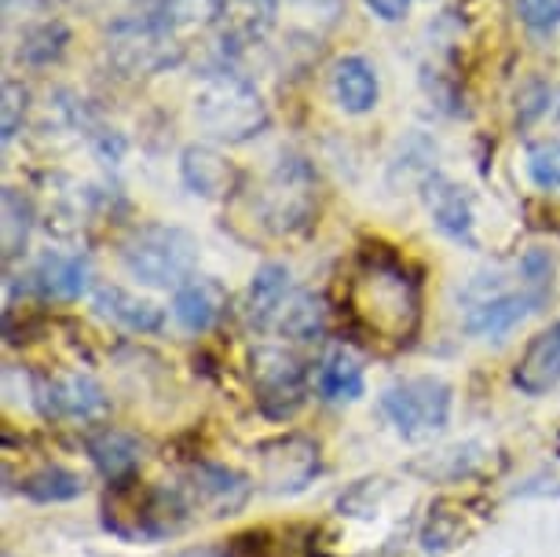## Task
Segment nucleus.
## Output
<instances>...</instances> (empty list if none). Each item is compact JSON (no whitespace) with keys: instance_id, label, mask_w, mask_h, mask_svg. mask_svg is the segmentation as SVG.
Returning a JSON list of instances; mask_svg holds the SVG:
<instances>
[{"instance_id":"nucleus-3","label":"nucleus","mask_w":560,"mask_h":557,"mask_svg":"<svg viewBox=\"0 0 560 557\" xmlns=\"http://www.w3.org/2000/svg\"><path fill=\"white\" fill-rule=\"evenodd\" d=\"M355 312L374 334L407 341L418 327V282L393 260H370L355 279Z\"/></svg>"},{"instance_id":"nucleus-21","label":"nucleus","mask_w":560,"mask_h":557,"mask_svg":"<svg viewBox=\"0 0 560 557\" xmlns=\"http://www.w3.org/2000/svg\"><path fill=\"white\" fill-rule=\"evenodd\" d=\"M92 301H96L100 315H107L110 323H118V327L132 334H154V330H162V323H165V312L158 309V304L136 298V293H129L125 287H110V282L96 287Z\"/></svg>"},{"instance_id":"nucleus-17","label":"nucleus","mask_w":560,"mask_h":557,"mask_svg":"<svg viewBox=\"0 0 560 557\" xmlns=\"http://www.w3.org/2000/svg\"><path fill=\"white\" fill-rule=\"evenodd\" d=\"M560 382V320L527 345L513 371V385L527 396H542Z\"/></svg>"},{"instance_id":"nucleus-30","label":"nucleus","mask_w":560,"mask_h":557,"mask_svg":"<svg viewBox=\"0 0 560 557\" xmlns=\"http://www.w3.org/2000/svg\"><path fill=\"white\" fill-rule=\"evenodd\" d=\"M410 4H415V0H366L370 12H374L377 19H385V23H399V19H407Z\"/></svg>"},{"instance_id":"nucleus-28","label":"nucleus","mask_w":560,"mask_h":557,"mask_svg":"<svg viewBox=\"0 0 560 557\" xmlns=\"http://www.w3.org/2000/svg\"><path fill=\"white\" fill-rule=\"evenodd\" d=\"M516 15L535 34H549L560 26V0H516Z\"/></svg>"},{"instance_id":"nucleus-9","label":"nucleus","mask_w":560,"mask_h":557,"mask_svg":"<svg viewBox=\"0 0 560 557\" xmlns=\"http://www.w3.org/2000/svg\"><path fill=\"white\" fill-rule=\"evenodd\" d=\"M319 477V448L308 437H275L260 444V485L271 496H298Z\"/></svg>"},{"instance_id":"nucleus-19","label":"nucleus","mask_w":560,"mask_h":557,"mask_svg":"<svg viewBox=\"0 0 560 557\" xmlns=\"http://www.w3.org/2000/svg\"><path fill=\"white\" fill-rule=\"evenodd\" d=\"M179 176H184L187 192L202 198H224L238 181L235 165L220 151H213V147H187L179 154Z\"/></svg>"},{"instance_id":"nucleus-10","label":"nucleus","mask_w":560,"mask_h":557,"mask_svg":"<svg viewBox=\"0 0 560 557\" xmlns=\"http://www.w3.org/2000/svg\"><path fill=\"white\" fill-rule=\"evenodd\" d=\"M37 404L48 418L62 422H100L110 407L103 385L89 374H62L56 382L37 385Z\"/></svg>"},{"instance_id":"nucleus-27","label":"nucleus","mask_w":560,"mask_h":557,"mask_svg":"<svg viewBox=\"0 0 560 557\" xmlns=\"http://www.w3.org/2000/svg\"><path fill=\"white\" fill-rule=\"evenodd\" d=\"M48 40H51V45H56V40H67V30H62L59 23H40V26H34L23 37V59L26 62H51V59H59L62 51L59 48H48Z\"/></svg>"},{"instance_id":"nucleus-12","label":"nucleus","mask_w":560,"mask_h":557,"mask_svg":"<svg viewBox=\"0 0 560 557\" xmlns=\"http://www.w3.org/2000/svg\"><path fill=\"white\" fill-rule=\"evenodd\" d=\"M92 268L81 254H40L34 260V268L26 271V287L45 301H73L89 290Z\"/></svg>"},{"instance_id":"nucleus-18","label":"nucleus","mask_w":560,"mask_h":557,"mask_svg":"<svg viewBox=\"0 0 560 557\" xmlns=\"http://www.w3.org/2000/svg\"><path fill=\"white\" fill-rule=\"evenodd\" d=\"M315 388H319V396L330 404L359 401V396L366 393L363 360H359L352 349H345V345H334L319 360V367H315Z\"/></svg>"},{"instance_id":"nucleus-6","label":"nucleus","mask_w":560,"mask_h":557,"mask_svg":"<svg viewBox=\"0 0 560 557\" xmlns=\"http://www.w3.org/2000/svg\"><path fill=\"white\" fill-rule=\"evenodd\" d=\"M454 393L443 378L421 374L393 382L382 393V415L404 440H429L447 429Z\"/></svg>"},{"instance_id":"nucleus-31","label":"nucleus","mask_w":560,"mask_h":557,"mask_svg":"<svg viewBox=\"0 0 560 557\" xmlns=\"http://www.w3.org/2000/svg\"><path fill=\"white\" fill-rule=\"evenodd\" d=\"M179 557H228V554L213 550V546H198V550H187V554H179Z\"/></svg>"},{"instance_id":"nucleus-24","label":"nucleus","mask_w":560,"mask_h":557,"mask_svg":"<svg viewBox=\"0 0 560 557\" xmlns=\"http://www.w3.org/2000/svg\"><path fill=\"white\" fill-rule=\"evenodd\" d=\"M81 491H84V480L62 466L37 469L23 480V496L34 502H70V499H78Z\"/></svg>"},{"instance_id":"nucleus-22","label":"nucleus","mask_w":560,"mask_h":557,"mask_svg":"<svg viewBox=\"0 0 560 557\" xmlns=\"http://www.w3.org/2000/svg\"><path fill=\"white\" fill-rule=\"evenodd\" d=\"M89 455L110 485L129 480L136 473V466H140V444H136V437L121 433V429H103V433L92 437Z\"/></svg>"},{"instance_id":"nucleus-26","label":"nucleus","mask_w":560,"mask_h":557,"mask_svg":"<svg viewBox=\"0 0 560 557\" xmlns=\"http://www.w3.org/2000/svg\"><path fill=\"white\" fill-rule=\"evenodd\" d=\"M527 176L542 192L560 195V143H535L527 151Z\"/></svg>"},{"instance_id":"nucleus-14","label":"nucleus","mask_w":560,"mask_h":557,"mask_svg":"<svg viewBox=\"0 0 560 557\" xmlns=\"http://www.w3.org/2000/svg\"><path fill=\"white\" fill-rule=\"evenodd\" d=\"M275 15H279V0H217L213 23L224 45L249 48L271 34Z\"/></svg>"},{"instance_id":"nucleus-11","label":"nucleus","mask_w":560,"mask_h":557,"mask_svg":"<svg viewBox=\"0 0 560 557\" xmlns=\"http://www.w3.org/2000/svg\"><path fill=\"white\" fill-rule=\"evenodd\" d=\"M425 206L440 235L458 246H477V213H472V198L465 187L432 173L425 181Z\"/></svg>"},{"instance_id":"nucleus-20","label":"nucleus","mask_w":560,"mask_h":557,"mask_svg":"<svg viewBox=\"0 0 560 557\" xmlns=\"http://www.w3.org/2000/svg\"><path fill=\"white\" fill-rule=\"evenodd\" d=\"M293 293V282H290V268L287 265H264L257 268V276L249 282V293H246V320L249 327L257 330H275V320L279 312L287 309Z\"/></svg>"},{"instance_id":"nucleus-13","label":"nucleus","mask_w":560,"mask_h":557,"mask_svg":"<svg viewBox=\"0 0 560 557\" xmlns=\"http://www.w3.org/2000/svg\"><path fill=\"white\" fill-rule=\"evenodd\" d=\"M308 213H312V170L301 158H282V165L271 176L268 217L287 231L293 224H304Z\"/></svg>"},{"instance_id":"nucleus-2","label":"nucleus","mask_w":560,"mask_h":557,"mask_svg":"<svg viewBox=\"0 0 560 557\" xmlns=\"http://www.w3.org/2000/svg\"><path fill=\"white\" fill-rule=\"evenodd\" d=\"M195 121L220 143H246L268 129V103L246 73L209 70L195 92Z\"/></svg>"},{"instance_id":"nucleus-16","label":"nucleus","mask_w":560,"mask_h":557,"mask_svg":"<svg viewBox=\"0 0 560 557\" xmlns=\"http://www.w3.org/2000/svg\"><path fill=\"white\" fill-rule=\"evenodd\" d=\"M330 92L345 114H370L382 100V81H377L374 62L363 56L337 59L330 73Z\"/></svg>"},{"instance_id":"nucleus-15","label":"nucleus","mask_w":560,"mask_h":557,"mask_svg":"<svg viewBox=\"0 0 560 557\" xmlns=\"http://www.w3.org/2000/svg\"><path fill=\"white\" fill-rule=\"evenodd\" d=\"M228 312V287L220 279H191L176 290L173 315L184 330L206 334L213 330Z\"/></svg>"},{"instance_id":"nucleus-29","label":"nucleus","mask_w":560,"mask_h":557,"mask_svg":"<svg viewBox=\"0 0 560 557\" xmlns=\"http://www.w3.org/2000/svg\"><path fill=\"white\" fill-rule=\"evenodd\" d=\"M19 114H26V89L19 81H4V140H12L15 129L23 125Z\"/></svg>"},{"instance_id":"nucleus-8","label":"nucleus","mask_w":560,"mask_h":557,"mask_svg":"<svg viewBox=\"0 0 560 557\" xmlns=\"http://www.w3.org/2000/svg\"><path fill=\"white\" fill-rule=\"evenodd\" d=\"M253 385H257V401L264 415L287 418L304 404V367L293 352L275 349V345H260L253 349Z\"/></svg>"},{"instance_id":"nucleus-5","label":"nucleus","mask_w":560,"mask_h":557,"mask_svg":"<svg viewBox=\"0 0 560 557\" xmlns=\"http://www.w3.org/2000/svg\"><path fill=\"white\" fill-rule=\"evenodd\" d=\"M107 56L118 70L132 73V78H147V73L176 67L179 56H184V45H179V30L151 8V12L121 19V23L110 26Z\"/></svg>"},{"instance_id":"nucleus-1","label":"nucleus","mask_w":560,"mask_h":557,"mask_svg":"<svg viewBox=\"0 0 560 557\" xmlns=\"http://www.w3.org/2000/svg\"><path fill=\"white\" fill-rule=\"evenodd\" d=\"M549 293H553V257L535 246L516 265V287H505L502 276H477L462 290V323L477 338H502L542 309Z\"/></svg>"},{"instance_id":"nucleus-25","label":"nucleus","mask_w":560,"mask_h":557,"mask_svg":"<svg viewBox=\"0 0 560 557\" xmlns=\"http://www.w3.org/2000/svg\"><path fill=\"white\" fill-rule=\"evenodd\" d=\"M30 228H34V206L23 192L4 187V260H15L30 243Z\"/></svg>"},{"instance_id":"nucleus-7","label":"nucleus","mask_w":560,"mask_h":557,"mask_svg":"<svg viewBox=\"0 0 560 557\" xmlns=\"http://www.w3.org/2000/svg\"><path fill=\"white\" fill-rule=\"evenodd\" d=\"M179 507L187 510V518H235L238 510H246L253 496V485L246 473L217 466V462H198L173 485Z\"/></svg>"},{"instance_id":"nucleus-23","label":"nucleus","mask_w":560,"mask_h":557,"mask_svg":"<svg viewBox=\"0 0 560 557\" xmlns=\"http://www.w3.org/2000/svg\"><path fill=\"white\" fill-rule=\"evenodd\" d=\"M323 330H326L323 298H315L312 290H293L287 309H282L279 320H275L271 334L290 338V341H315V338H323Z\"/></svg>"},{"instance_id":"nucleus-4","label":"nucleus","mask_w":560,"mask_h":557,"mask_svg":"<svg viewBox=\"0 0 560 557\" xmlns=\"http://www.w3.org/2000/svg\"><path fill=\"white\" fill-rule=\"evenodd\" d=\"M121 265L147 287L179 290L198 268V239L176 224H143L121 243Z\"/></svg>"}]
</instances>
